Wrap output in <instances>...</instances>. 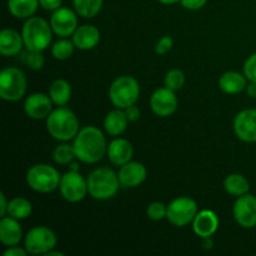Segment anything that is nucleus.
Returning <instances> with one entry per match:
<instances>
[{"mask_svg":"<svg viewBox=\"0 0 256 256\" xmlns=\"http://www.w3.org/2000/svg\"><path fill=\"white\" fill-rule=\"evenodd\" d=\"M72 146L76 160L84 164H96L106 154L108 142L99 128L88 125L79 130Z\"/></svg>","mask_w":256,"mask_h":256,"instance_id":"1","label":"nucleus"},{"mask_svg":"<svg viewBox=\"0 0 256 256\" xmlns=\"http://www.w3.org/2000/svg\"><path fill=\"white\" fill-rule=\"evenodd\" d=\"M45 122L50 136L62 142L74 140L80 130L79 119L75 112L65 106H59L52 110Z\"/></svg>","mask_w":256,"mask_h":256,"instance_id":"2","label":"nucleus"},{"mask_svg":"<svg viewBox=\"0 0 256 256\" xmlns=\"http://www.w3.org/2000/svg\"><path fill=\"white\" fill-rule=\"evenodd\" d=\"M88 192L95 200H109L116 195L120 188L118 172L109 168H96L86 178Z\"/></svg>","mask_w":256,"mask_h":256,"instance_id":"3","label":"nucleus"},{"mask_svg":"<svg viewBox=\"0 0 256 256\" xmlns=\"http://www.w3.org/2000/svg\"><path fill=\"white\" fill-rule=\"evenodd\" d=\"M22 35L25 49L42 52L52 42V29L42 18L30 16L22 25Z\"/></svg>","mask_w":256,"mask_h":256,"instance_id":"4","label":"nucleus"},{"mask_svg":"<svg viewBox=\"0 0 256 256\" xmlns=\"http://www.w3.org/2000/svg\"><path fill=\"white\" fill-rule=\"evenodd\" d=\"M25 180L28 186L32 190L42 194H48L59 188L62 176L52 165L35 164L28 169Z\"/></svg>","mask_w":256,"mask_h":256,"instance_id":"5","label":"nucleus"},{"mask_svg":"<svg viewBox=\"0 0 256 256\" xmlns=\"http://www.w3.org/2000/svg\"><path fill=\"white\" fill-rule=\"evenodd\" d=\"M140 95L139 82L134 76L122 75L112 82L109 89V99L115 108L126 109L136 104Z\"/></svg>","mask_w":256,"mask_h":256,"instance_id":"6","label":"nucleus"},{"mask_svg":"<svg viewBox=\"0 0 256 256\" xmlns=\"http://www.w3.org/2000/svg\"><path fill=\"white\" fill-rule=\"evenodd\" d=\"M26 86V76L18 68H5L0 72V98L5 102H19L24 98Z\"/></svg>","mask_w":256,"mask_h":256,"instance_id":"7","label":"nucleus"},{"mask_svg":"<svg viewBox=\"0 0 256 256\" xmlns=\"http://www.w3.org/2000/svg\"><path fill=\"white\" fill-rule=\"evenodd\" d=\"M58 238L52 229L46 226H35L26 232L24 246L32 255H46L55 249Z\"/></svg>","mask_w":256,"mask_h":256,"instance_id":"8","label":"nucleus"},{"mask_svg":"<svg viewBox=\"0 0 256 256\" xmlns=\"http://www.w3.org/2000/svg\"><path fill=\"white\" fill-rule=\"evenodd\" d=\"M198 212L199 209L194 199L189 196H179L168 205L166 219L174 226L182 228L192 224Z\"/></svg>","mask_w":256,"mask_h":256,"instance_id":"9","label":"nucleus"},{"mask_svg":"<svg viewBox=\"0 0 256 256\" xmlns=\"http://www.w3.org/2000/svg\"><path fill=\"white\" fill-rule=\"evenodd\" d=\"M59 190L62 196L69 202H79L85 199L88 192V182L80 172H68L62 175Z\"/></svg>","mask_w":256,"mask_h":256,"instance_id":"10","label":"nucleus"},{"mask_svg":"<svg viewBox=\"0 0 256 256\" xmlns=\"http://www.w3.org/2000/svg\"><path fill=\"white\" fill-rule=\"evenodd\" d=\"M232 215L238 224L244 229L256 226V196L252 194L242 195L232 206Z\"/></svg>","mask_w":256,"mask_h":256,"instance_id":"11","label":"nucleus"},{"mask_svg":"<svg viewBox=\"0 0 256 256\" xmlns=\"http://www.w3.org/2000/svg\"><path fill=\"white\" fill-rule=\"evenodd\" d=\"M179 105L176 94L169 88H159L150 96V108L152 112L160 118H168L174 114Z\"/></svg>","mask_w":256,"mask_h":256,"instance_id":"12","label":"nucleus"},{"mask_svg":"<svg viewBox=\"0 0 256 256\" xmlns=\"http://www.w3.org/2000/svg\"><path fill=\"white\" fill-rule=\"evenodd\" d=\"M76 12H72L69 8H59L52 12L50 16V26L52 32L60 38L72 36L75 30L78 29V16Z\"/></svg>","mask_w":256,"mask_h":256,"instance_id":"13","label":"nucleus"},{"mask_svg":"<svg viewBox=\"0 0 256 256\" xmlns=\"http://www.w3.org/2000/svg\"><path fill=\"white\" fill-rule=\"evenodd\" d=\"M234 132L244 142H256V109H244L234 119Z\"/></svg>","mask_w":256,"mask_h":256,"instance_id":"14","label":"nucleus"},{"mask_svg":"<svg viewBox=\"0 0 256 256\" xmlns=\"http://www.w3.org/2000/svg\"><path fill=\"white\" fill-rule=\"evenodd\" d=\"M54 102L50 99L49 94L42 92H34L30 94L24 102V112L30 119L42 120L46 119L52 112Z\"/></svg>","mask_w":256,"mask_h":256,"instance_id":"15","label":"nucleus"},{"mask_svg":"<svg viewBox=\"0 0 256 256\" xmlns=\"http://www.w3.org/2000/svg\"><path fill=\"white\" fill-rule=\"evenodd\" d=\"M146 168L139 162H129L122 165L118 172L119 182L124 188H136L146 179Z\"/></svg>","mask_w":256,"mask_h":256,"instance_id":"16","label":"nucleus"},{"mask_svg":"<svg viewBox=\"0 0 256 256\" xmlns=\"http://www.w3.org/2000/svg\"><path fill=\"white\" fill-rule=\"evenodd\" d=\"M106 155L112 164L122 166V165L132 162V155H134V148L129 140L124 139V138H115L108 144Z\"/></svg>","mask_w":256,"mask_h":256,"instance_id":"17","label":"nucleus"},{"mask_svg":"<svg viewBox=\"0 0 256 256\" xmlns=\"http://www.w3.org/2000/svg\"><path fill=\"white\" fill-rule=\"evenodd\" d=\"M192 230L198 236L210 238L219 229V218L212 210H200L192 220Z\"/></svg>","mask_w":256,"mask_h":256,"instance_id":"18","label":"nucleus"},{"mask_svg":"<svg viewBox=\"0 0 256 256\" xmlns=\"http://www.w3.org/2000/svg\"><path fill=\"white\" fill-rule=\"evenodd\" d=\"M75 48L79 50H92L100 42V32L96 26L90 24L78 26L72 36Z\"/></svg>","mask_w":256,"mask_h":256,"instance_id":"19","label":"nucleus"},{"mask_svg":"<svg viewBox=\"0 0 256 256\" xmlns=\"http://www.w3.org/2000/svg\"><path fill=\"white\" fill-rule=\"evenodd\" d=\"M22 239V229L19 220L12 216H4L0 220V242L5 246L19 245Z\"/></svg>","mask_w":256,"mask_h":256,"instance_id":"20","label":"nucleus"},{"mask_svg":"<svg viewBox=\"0 0 256 256\" xmlns=\"http://www.w3.org/2000/svg\"><path fill=\"white\" fill-rule=\"evenodd\" d=\"M22 35L14 29H2L0 32V54L4 56L19 55L24 49Z\"/></svg>","mask_w":256,"mask_h":256,"instance_id":"21","label":"nucleus"},{"mask_svg":"<svg viewBox=\"0 0 256 256\" xmlns=\"http://www.w3.org/2000/svg\"><path fill=\"white\" fill-rule=\"evenodd\" d=\"M249 80L244 75V72H226L220 76L219 88L222 92L229 95L239 94L246 89V85Z\"/></svg>","mask_w":256,"mask_h":256,"instance_id":"22","label":"nucleus"},{"mask_svg":"<svg viewBox=\"0 0 256 256\" xmlns=\"http://www.w3.org/2000/svg\"><path fill=\"white\" fill-rule=\"evenodd\" d=\"M126 114L124 109L115 108L114 110L109 112L104 119V129L112 136H120L126 130L129 124Z\"/></svg>","mask_w":256,"mask_h":256,"instance_id":"23","label":"nucleus"},{"mask_svg":"<svg viewBox=\"0 0 256 256\" xmlns=\"http://www.w3.org/2000/svg\"><path fill=\"white\" fill-rule=\"evenodd\" d=\"M39 6V0H8V10L16 19L34 16Z\"/></svg>","mask_w":256,"mask_h":256,"instance_id":"24","label":"nucleus"},{"mask_svg":"<svg viewBox=\"0 0 256 256\" xmlns=\"http://www.w3.org/2000/svg\"><path fill=\"white\" fill-rule=\"evenodd\" d=\"M49 96L54 105L65 106L72 98V85L65 79H56L49 88Z\"/></svg>","mask_w":256,"mask_h":256,"instance_id":"25","label":"nucleus"},{"mask_svg":"<svg viewBox=\"0 0 256 256\" xmlns=\"http://www.w3.org/2000/svg\"><path fill=\"white\" fill-rule=\"evenodd\" d=\"M224 188L228 194L239 198L249 192L250 182L244 175L234 172V174H230L225 178Z\"/></svg>","mask_w":256,"mask_h":256,"instance_id":"26","label":"nucleus"},{"mask_svg":"<svg viewBox=\"0 0 256 256\" xmlns=\"http://www.w3.org/2000/svg\"><path fill=\"white\" fill-rule=\"evenodd\" d=\"M32 212V205L26 198L15 196L9 200L8 204V215L14 219L24 220L30 216Z\"/></svg>","mask_w":256,"mask_h":256,"instance_id":"27","label":"nucleus"},{"mask_svg":"<svg viewBox=\"0 0 256 256\" xmlns=\"http://www.w3.org/2000/svg\"><path fill=\"white\" fill-rule=\"evenodd\" d=\"M102 4L104 0H72L76 14L86 19L96 16L102 10Z\"/></svg>","mask_w":256,"mask_h":256,"instance_id":"28","label":"nucleus"},{"mask_svg":"<svg viewBox=\"0 0 256 256\" xmlns=\"http://www.w3.org/2000/svg\"><path fill=\"white\" fill-rule=\"evenodd\" d=\"M75 49V45L72 40H69L68 38H62L58 42H55L52 46V55L54 59L59 62L68 60L72 55Z\"/></svg>","mask_w":256,"mask_h":256,"instance_id":"29","label":"nucleus"},{"mask_svg":"<svg viewBox=\"0 0 256 256\" xmlns=\"http://www.w3.org/2000/svg\"><path fill=\"white\" fill-rule=\"evenodd\" d=\"M20 62L25 65L26 68H29L30 70H40L42 69L45 64L44 56H42V52H38V50H30V49H22V52L19 54Z\"/></svg>","mask_w":256,"mask_h":256,"instance_id":"30","label":"nucleus"},{"mask_svg":"<svg viewBox=\"0 0 256 256\" xmlns=\"http://www.w3.org/2000/svg\"><path fill=\"white\" fill-rule=\"evenodd\" d=\"M52 159L58 165H69L76 159L74 146L69 144H60L52 152Z\"/></svg>","mask_w":256,"mask_h":256,"instance_id":"31","label":"nucleus"},{"mask_svg":"<svg viewBox=\"0 0 256 256\" xmlns=\"http://www.w3.org/2000/svg\"><path fill=\"white\" fill-rule=\"evenodd\" d=\"M185 84V74L180 69H172L164 78V85L170 90H182Z\"/></svg>","mask_w":256,"mask_h":256,"instance_id":"32","label":"nucleus"},{"mask_svg":"<svg viewBox=\"0 0 256 256\" xmlns=\"http://www.w3.org/2000/svg\"><path fill=\"white\" fill-rule=\"evenodd\" d=\"M168 205L162 204L160 202H154L149 204L146 209V215L152 222H160L162 219H166Z\"/></svg>","mask_w":256,"mask_h":256,"instance_id":"33","label":"nucleus"},{"mask_svg":"<svg viewBox=\"0 0 256 256\" xmlns=\"http://www.w3.org/2000/svg\"><path fill=\"white\" fill-rule=\"evenodd\" d=\"M244 75L246 79L252 82H256V52L252 54L244 62V68H242Z\"/></svg>","mask_w":256,"mask_h":256,"instance_id":"34","label":"nucleus"},{"mask_svg":"<svg viewBox=\"0 0 256 256\" xmlns=\"http://www.w3.org/2000/svg\"><path fill=\"white\" fill-rule=\"evenodd\" d=\"M172 45H174V40H172V36L169 35H165L162 36L159 42L155 45V52L158 55H165L172 49Z\"/></svg>","mask_w":256,"mask_h":256,"instance_id":"35","label":"nucleus"},{"mask_svg":"<svg viewBox=\"0 0 256 256\" xmlns=\"http://www.w3.org/2000/svg\"><path fill=\"white\" fill-rule=\"evenodd\" d=\"M208 0H180V4L186 10H199L206 5Z\"/></svg>","mask_w":256,"mask_h":256,"instance_id":"36","label":"nucleus"},{"mask_svg":"<svg viewBox=\"0 0 256 256\" xmlns=\"http://www.w3.org/2000/svg\"><path fill=\"white\" fill-rule=\"evenodd\" d=\"M39 4L42 9L48 10V12H55L62 8V0H39Z\"/></svg>","mask_w":256,"mask_h":256,"instance_id":"37","label":"nucleus"},{"mask_svg":"<svg viewBox=\"0 0 256 256\" xmlns=\"http://www.w3.org/2000/svg\"><path fill=\"white\" fill-rule=\"evenodd\" d=\"M29 252L24 248H20L18 245H14V246H8V249L4 252V256H26Z\"/></svg>","mask_w":256,"mask_h":256,"instance_id":"38","label":"nucleus"},{"mask_svg":"<svg viewBox=\"0 0 256 256\" xmlns=\"http://www.w3.org/2000/svg\"><path fill=\"white\" fill-rule=\"evenodd\" d=\"M125 114H126L128 119L130 122H134L136 120L140 119V110L136 105H132V106H128L126 109H124Z\"/></svg>","mask_w":256,"mask_h":256,"instance_id":"39","label":"nucleus"},{"mask_svg":"<svg viewBox=\"0 0 256 256\" xmlns=\"http://www.w3.org/2000/svg\"><path fill=\"white\" fill-rule=\"evenodd\" d=\"M8 204L9 202L6 200V196H5L4 192L0 194V216L4 218L8 215Z\"/></svg>","mask_w":256,"mask_h":256,"instance_id":"40","label":"nucleus"},{"mask_svg":"<svg viewBox=\"0 0 256 256\" xmlns=\"http://www.w3.org/2000/svg\"><path fill=\"white\" fill-rule=\"evenodd\" d=\"M246 94L252 98H256V82H249L246 85V89H245Z\"/></svg>","mask_w":256,"mask_h":256,"instance_id":"41","label":"nucleus"},{"mask_svg":"<svg viewBox=\"0 0 256 256\" xmlns=\"http://www.w3.org/2000/svg\"><path fill=\"white\" fill-rule=\"evenodd\" d=\"M202 244H204L205 249H212V245H214V242H212V236L202 238Z\"/></svg>","mask_w":256,"mask_h":256,"instance_id":"42","label":"nucleus"},{"mask_svg":"<svg viewBox=\"0 0 256 256\" xmlns=\"http://www.w3.org/2000/svg\"><path fill=\"white\" fill-rule=\"evenodd\" d=\"M69 170L70 172H80V165H79V162H72L69 164Z\"/></svg>","mask_w":256,"mask_h":256,"instance_id":"43","label":"nucleus"},{"mask_svg":"<svg viewBox=\"0 0 256 256\" xmlns=\"http://www.w3.org/2000/svg\"><path fill=\"white\" fill-rule=\"evenodd\" d=\"M159 2H162V4H165V5H172V4H176V2H179L180 0H158Z\"/></svg>","mask_w":256,"mask_h":256,"instance_id":"44","label":"nucleus"},{"mask_svg":"<svg viewBox=\"0 0 256 256\" xmlns=\"http://www.w3.org/2000/svg\"><path fill=\"white\" fill-rule=\"evenodd\" d=\"M45 256H64V252H54V249L52 250V252H48Z\"/></svg>","mask_w":256,"mask_h":256,"instance_id":"45","label":"nucleus"},{"mask_svg":"<svg viewBox=\"0 0 256 256\" xmlns=\"http://www.w3.org/2000/svg\"><path fill=\"white\" fill-rule=\"evenodd\" d=\"M255 2H256V0H255Z\"/></svg>","mask_w":256,"mask_h":256,"instance_id":"46","label":"nucleus"}]
</instances>
